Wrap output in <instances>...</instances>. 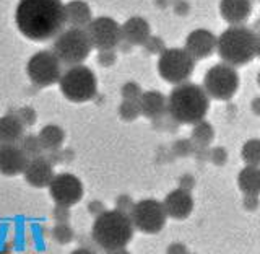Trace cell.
I'll list each match as a JSON object with an SVG mask.
<instances>
[{"label": "cell", "mask_w": 260, "mask_h": 254, "mask_svg": "<svg viewBox=\"0 0 260 254\" xmlns=\"http://www.w3.org/2000/svg\"><path fill=\"white\" fill-rule=\"evenodd\" d=\"M260 206L258 202V195H244V209L246 210H257V207Z\"/></svg>", "instance_id": "37"}, {"label": "cell", "mask_w": 260, "mask_h": 254, "mask_svg": "<svg viewBox=\"0 0 260 254\" xmlns=\"http://www.w3.org/2000/svg\"><path fill=\"white\" fill-rule=\"evenodd\" d=\"M252 111H254L257 116H260V96H257L254 101H252Z\"/></svg>", "instance_id": "41"}, {"label": "cell", "mask_w": 260, "mask_h": 254, "mask_svg": "<svg viewBox=\"0 0 260 254\" xmlns=\"http://www.w3.org/2000/svg\"><path fill=\"white\" fill-rule=\"evenodd\" d=\"M239 73L224 62L215 64L203 77V90L208 98L218 101H230L239 90Z\"/></svg>", "instance_id": "6"}, {"label": "cell", "mask_w": 260, "mask_h": 254, "mask_svg": "<svg viewBox=\"0 0 260 254\" xmlns=\"http://www.w3.org/2000/svg\"><path fill=\"white\" fill-rule=\"evenodd\" d=\"M104 210H106V207H104V204H103L101 201H93V202L88 206V212H89L91 215H94V217L101 215Z\"/></svg>", "instance_id": "39"}, {"label": "cell", "mask_w": 260, "mask_h": 254, "mask_svg": "<svg viewBox=\"0 0 260 254\" xmlns=\"http://www.w3.org/2000/svg\"><path fill=\"white\" fill-rule=\"evenodd\" d=\"M192 142L195 147H208L215 138V129L207 121H200L197 124H193L192 129Z\"/></svg>", "instance_id": "24"}, {"label": "cell", "mask_w": 260, "mask_h": 254, "mask_svg": "<svg viewBox=\"0 0 260 254\" xmlns=\"http://www.w3.org/2000/svg\"><path fill=\"white\" fill-rule=\"evenodd\" d=\"M120 35L128 44H145L150 38V24L140 16H132L120 26Z\"/></svg>", "instance_id": "19"}, {"label": "cell", "mask_w": 260, "mask_h": 254, "mask_svg": "<svg viewBox=\"0 0 260 254\" xmlns=\"http://www.w3.org/2000/svg\"><path fill=\"white\" fill-rule=\"evenodd\" d=\"M140 114L148 119H158L168 112V98L159 92H145L138 100Z\"/></svg>", "instance_id": "18"}, {"label": "cell", "mask_w": 260, "mask_h": 254, "mask_svg": "<svg viewBox=\"0 0 260 254\" xmlns=\"http://www.w3.org/2000/svg\"><path fill=\"white\" fill-rule=\"evenodd\" d=\"M54 218L59 223H67V220H69V209L67 207L55 206V209H54Z\"/></svg>", "instance_id": "36"}, {"label": "cell", "mask_w": 260, "mask_h": 254, "mask_svg": "<svg viewBox=\"0 0 260 254\" xmlns=\"http://www.w3.org/2000/svg\"><path fill=\"white\" fill-rule=\"evenodd\" d=\"M146 51L151 52V54H156V52H162L165 51V43L159 39V38H148V41L145 43Z\"/></svg>", "instance_id": "35"}, {"label": "cell", "mask_w": 260, "mask_h": 254, "mask_svg": "<svg viewBox=\"0 0 260 254\" xmlns=\"http://www.w3.org/2000/svg\"><path fill=\"white\" fill-rule=\"evenodd\" d=\"M128 215L135 230L145 235L159 233L168 222V215L165 212V207H162V202L156 199H143L135 202Z\"/></svg>", "instance_id": "9"}, {"label": "cell", "mask_w": 260, "mask_h": 254, "mask_svg": "<svg viewBox=\"0 0 260 254\" xmlns=\"http://www.w3.org/2000/svg\"><path fill=\"white\" fill-rule=\"evenodd\" d=\"M193 67H195V61L182 47L165 49L159 54L158 72L161 78L169 81V83L174 85L184 83L193 73Z\"/></svg>", "instance_id": "8"}, {"label": "cell", "mask_w": 260, "mask_h": 254, "mask_svg": "<svg viewBox=\"0 0 260 254\" xmlns=\"http://www.w3.org/2000/svg\"><path fill=\"white\" fill-rule=\"evenodd\" d=\"M173 149L177 157H189V155H192L195 152V147H193L192 140H177Z\"/></svg>", "instance_id": "31"}, {"label": "cell", "mask_w": 260, "mask_h": 254, "mask_svg": "<svg viewBox=\"0 0 260 254\" xmlns=\"http://www.w3.org/2000/svg\"><path fill=\"white\" fill-rule=\"evenodd\" d=\"M29 158L24 155L21 147L15 144L0 145V173L5 176L21 175L26 168Z\"/></svg>", "instance_id": "14"}, {"label": "cell", "mask_w": 260, "mask_h": 254, "mask_svg": "<svg viewBox=\"0 0 260 254\" xmlns=\"http://www.w3.org/2000/svg\"><path fill=\"white\" fill-rule=\"evenodd\" d=\"M51 197L54 199L55 206L60 207H73L83 197V184L80 179L72 173L54 175L51 184L47 186Z\"/></svg>", "instance_id": "11"}, {"label": "cell", "mask_w": 260, "mask_h": 254, "mask_svg": "<svg viewBox=\"0 0 260 254\" xmlns=\"http://www.w3.org/2000/svg\"><path fill=\"white\" fill-rule=\"evenodd\" d=\"M241 158L249 166H260V138H250L242 145Z\"/></svg>", "instance_id": "25"}, {"label": "cell", "mask_w": 260, "mask_h": 254, "mask_svg": "<svg viewBox=\"0 0 260 254\" xmlns=\"http://www.w3.org/2000/svg\"><path fill=\"white\" fill-rule=\"evenodd\" d=\"M65 21L72 24V28L83 30V26H88L91 23V10L88 4L81 0H73L65 5Z\"/></svg>", "instance_id": "21"}, {"label": "cell", "mask_w": 260, "mask_h": 254, "mask_svg": "<svg viewBox=\"0 0 260 254\" xmlns=\"http://www.w3.org/2000/svg\"><path fill=\"white\" fill-rule=\"evenodd\" d=\"M185 51L193 61L207 59L216 49V36L210 30H193L185 39Z\"/></svg>", "instance_id": "13"}, {"label": "cell", "mask_w": 260, "mask_h": 254, "mask_svg": "<svg viewBox=\"0 0 260 254\" xmlns=\"http://www.w3.org/2000/svg\"><path fill=\"white\" fill-rule=\"evenodd\" d=\"M119 116L124 121H135L140 116V108H138V101H128L124 100L119 108Z\"/></svg>", "instance_id": "28"}, {"label": "cell", "mask_w": 260, "mask_h": 254, "mask_svg": "<svg viewBox=\"0 0 260 254\" xmlns=\"http://www.w3.org/2000/svg\"><path fill=\"white\" fill-rule=\"evenodd\" d=\"M238 187L244 195H260V166H244L238 175Z\"/></svg>", "instance_id": "22"}, {"label": "cell", "mask_w": 260, "mask_h": 254, "mask_svg": "<svg viewBox=\"0 0 260 254\" xmlns=\"http://www.w3.org/2000/svg\"><path fill=\"white\" fill-rule=\"evenodd\" d=\"M85 31L91 41V46L98 47L100 51L116 47L122 39L119 23L109 16H100V18L91 20Z\"/></svg>", "instance_id": "12"}, {"label": "cell", "mask_w": 260, "mask_h": 254, "mask_svg": "<svg viewBox=\"0 0 260 254\" xmlns=\"http://www.w3.org/2000/svg\"><path fill=\"white\" fill-rule=\"evenodd\" d=\"M219 15L231 26L242 24L252 15V0H221L219 2Z\"/></svg>", "instance_id": "17"}, {"label": "cell", "mask_w": 260, "mask_h": 254, "mask_svg": "<svg viewBox=\"0 0 260 254\" xmlns=\"http://www.w3.org/2000/svg\"><path fill=\"white\" fill-rule=\"evenodd\" d=\"M24 137V124L15 114L0 118V142L16 144Z\"/></svg>", "instance_id": "20"}, {"label": "cell", "mask_w": 260, "mask_h": 254, "mask_svg": "<svg viewBox=\"0 0 260 254\" xmlns=\"http://www.w3.org/2000/svg\"><path fill=\"white\" fill-rule=\"evenodd\" d=\"M18 118L21 119L24 126H32L36 122V111L32 108H23V109H20Z\"/></svg>", "instance_id": "34"}, {"label": "cell", "mask_w": 260, "mask_h": 254, "mask_svg": "<svg viewBox=\"0 0 260 254\" xmlns=\"http://www.w3.org/2000/svg\"><path fill=\"white\" fill-rule=\"evenodd\" d=\"M23 176L29 186L43 189V187H47L51 184L52 178H54V170H52L51 161L47 158L36 157L28 161L26 168L23 171Z\"/></svg>", "instance_id": "16"}, {"label": "cell", "mask_w": 260, "mask_h": 254, "mask_svg": "<svg viewBox=\"0 0 260 254\" xmlns=\"http://www.w3.org/2000/svg\"><path fill=\"white\" fill-rule=\"evenodd\" d=\"M258 35L247 26H230L216 38V51L221 61L231 67H242L257 55Z\"/></svg>", "instance_id": "3"}, {"label": "cell", "mask_w": 260, "mask_h": 254, "mask_svg": "<svg viewBox=\"0 0 260 254\" xmlns=\"http://www.w3.org/2000/svg\"><path fill=\"white\" fill-rule=\"evenodd\" d=\"M26 72L31 81L38 87H51L60 80V61L52 51H41L29 59Z\"/></svg>", "instance_id": "10"}, {"label": "cell", "mask_w": 260, "mask_h": 254, "mask_svg": "<svg viewBox=\"0 0 260 254\" xmlns=\"http://www.w3.org/2000/svg\"><path fill=\"white\" fill-rule=\"evenodd\" d=\"M38 140L43 147V150H57L60 149V145L65 140V132L60 126L47 124L38 134Z\"/></svg>", "instance_id": "23"}, {"label": "cell", "mask_w": 260, "mask_h": 254, "mask_svg": "<svg viewBox=\"0 0 260 254\" xmlns=\"http://www.w3.org/2000/svg\"><path fill=\"white\" fill-rule=\"evenodd\" d=\"M21 150L24 152V155L29 158H36L39 157V153L43 152V147H41L39 140H38V135H26L21 138Z\"/></svg>", "instance_id": "27"}, {"label": "cell", "mask_w": 260, "mask_h": 254, "mask_svg": "<svg viewBox=\"0 0 260 254\" xmlns=\"http://www.w3.org/2000/svg\"><path fill=\"white\" fill-rule=\"evenodd\" d=\"M52 238L59 244H69L75 238V232L69 223H57L52 230Z\"/></svg>", "instance_id": "26"}, {"label": "cell", "mask_w": 260, "mask_h": 254, "mask_svg": "<svg viewBox=\"0 0 260 254\" xmlns=\"http://www.w3.org/2000/svg\"><path fill=\"white\" fill-rule=\"evenodd\" d=\"M134 223L130 215L117 209L104 210L101 215H98L93 228L91 236L94 243L104 251H116L125 248L134 238Z\"/></svg>", "instance_id": "4"}, {"label": "cell", "mask_w": 260, "mask_h": 254, "mask_svg": "<svg viewBox=\"0 0 260 254\" xmlns=\"http://www.w3.org/2000/svg\"><path fill=\"white\" fill-rule=\"evenodd\" d=\"M109 254H130L125 248H122V249H116V251H109Z\"/></svg>", "instance_id": "43"}, {"label": "cell", "mask_w": 260, "mask_h": 254, "mask_svg": "<svg viewBox=\"0 0 260 254\" xmlns=\"http://www.w3.org/2000/svg\"><path fill=\"white\" fill-rule=\"evenodd\" d=\"M257 55L260 57V36H258V43H257Z\"/></svg>", "instance_id": "44"}, {"label": "cell", "mask_w": 260, "mask_h": 254, "mask_svg": "<svg viewBox=\"0 0 260 254\" xmlns=\"http://www.w3.org/2000/svg\"><path fill=\"white\" fill-rule=\"evenodd\" d=\"M16 26L31 41H47L63 31L65 5L60 0H20Z\"/></svg>", "instance_id": "1"}, {"label": "cell", "mask_w": 260, "mask_h": 254, "mask_svg": "<svg viewBox=\"0 0 260 254\" xmlns=\"http://www.w3.org/2000/svg\"><path fill=\"white\" fill-rule=\"evenodd\" d=\"M60 92L73 103H85L93 100L98 83L94 73L85 65H73L60 77Z\"/></svg>", "instance_id": "7"}, {"label": "cell", "mask_w": 260, "mask_h": 254, "mask_svg": "<svg viewBox=\"0 0 260 254\" xmlns=\"http://www.w3.org/2000/svg\"><path fill=\"white\" fill-rule=\"evenodd\" d=\"M166 254H189V249H187L182 243H173L168 246Z\"/></svg>", "instance_id": "40"}, {"label": "cell", "mask_w": 260, "mask_h": 254, "mask_svg": "<svg viewBox=\"0 0 260 254\" xmlns=\"http://www.w3.org/2000/svg\"><path fill=\"white\" fill-rule=\"evenodd\" d=\"M193 186H195V179L192 178V175H184L181 178V181H179V187L187 192H190Z\"/></svg>", "instance_id": "38"}, {"label": "cell", "mask_w": 260, "mask_h": 254, "mask_svg": "<svg viewBox=\"0 0 260 254\" xmlns=\"http://www.w3.org/2000/svg\"><path fill=\"white\" fill-rule=\"evenodd\" d=\"M91 41H89L85 30L70 28L62 31L57 36L52 52L62 64L67 65H80L91 52Z\"/></svg>", "instance_id": "5"}, {"label": "cell", "mask_w": 260, "mask_h": 254, "mask_svg": "<svg viewBox=\"0 0 260 254\" xmlns=\"http://www.w3.org/2000/svg\"><path fill=\"white\" fill-rule=\"evenodd\" d=\"M208 158L211 160V163H213V165L223 166V165H226V161H228V152H226L224 147H216V149H211L210 150Z\"/></svg>", "instance_id": "30"}, {"label": "cell", "mask_w": 260, "mask_h": 254, "mask_svg": "<svg viewBox=\"0 0 260 254\" xmlns=\"http://www.w3.org/2000/svg\"><path fill=\"white\" fill-rule=\"evenodd\" d=\"M210 109V98L200 85L184 81L176 85L168 96V112L181 124H197Z\"/></svg>", "instance_id": "2"}, {"label": "cell", "mask_w": 260, "mask_h": 254, "mask_svg": "<svg viewBox=\"0 0 260 254\" xmlns=\"http://www.w3.org/2000/svg\"><path fill=\"white\" fill-rule=\"evenodd\" d=\"M120 93H122V98H124V100L138 101L142 96V88L138 83H135V81H128V83H125L124 87H122Z\"/></svg>", "instance_id": "29"}, {"label": "cell", "mask_w": 260, "mask_h": 254, "mask_svg": "<svg viewBox=\"0 0 260 254\" xmlns=\"http://www.w3.org/2000/svg\"><path fill=\"white\" fill-rule=\"evenodd\" d=\"M134 201H132V197L130 195H119L117 197V201H116V209L117 210H120V212H125V214H130V210H132V207H134Z\"/></svg>", "instance_id": "33"}, {"label": "cell", "mask_w": 260, "mask_h": 254, "mask_svg": "<svg viewBox=\"0 0 260 254\" xmlns=\"http://www.w3.org/2000/svg\"><path fill=\"white\" fill-rule=\"evenodd\" d=\"M162 207H165V212L169 218L185 220L193 212V197L190 192L177 187L165 197Z\"/></svg>", "instance_id": "15"}, {"label": "cell", "mask_w": 260, "mask_h": 254, "mask_svg": "<svg viewBox=\"0 0 260 254\" xmlns=\"http://www.w3.org/2000/svg\"><path fill=\"white\" fill-rule=\"evenodd\" d=\"M257 83H258V87H260V70H258V73H257Z\"/></svg>", "instance_id": "45"}, {"label": "cell", "mask_w": 260, "mask_h": 254, "mask_svg": "<svg viewBox=\"0 0 260 254\" xmlns=\"http://www.w3.org/2000/svg\"><path fill=\"white\" fill-rule=\"evenodd\" d=\"M116 62V52L112 49H108V51H100L98 54V64L103 65V67H109Z\"/></svg>", "instance_id": "32"}, {"label": "cell", "mask_w": 260, "mask_h": 254, "mask_svg": "<svg viewBox=\"0 0 260 254\" xmlns=\"http://www.w3.org/2000/svg\"><path fill=\"white\" fill-rule=\"evenodd\" d=\"M70 254H94L91 249H88V248H77V249H73Z\"/></svg>", "instance_id": "42"}]
</instances>
